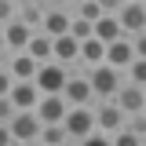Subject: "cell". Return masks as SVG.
<instances>
[{
    "label": "cell",
    "mask_w": 146,
    "mask_h": 146,
    "mask_svg": "<svg viewBox=\"0 0 146 146\" xmlns=\"http://www.w3.org/2000/svg\"><path fill=\"white\" fill-rule=\"evenodd\" d=\"M22 51L29 55V58H36V62H48V58H51V36H48V33H40V29H33L29 44H26Z\"/></svg>",
    "instance_id": "18"
},
{
    "label": "cell",
    "mask_w": 146,
    "mask_h": 146,
    "mask_svg": "<svg viewBox=\"0 0 146 146\" xmlns=\"http://www.w3.org/2000/svg\"><path fill=\"white\" fill-rule=\"evenodd\" d=\"M15 15H18V4H15V0H0V26L11 22Z\"/></svg>",
    "instance_id": "25"
},
{
    "label": "cell",
    "mask_w": 146,
    "mask_h": 146,
    "mask_svg": "<svg viewBox=\"0 0 146 146\" xmlns=\"http://www.w3.org/2000/svg\"><path fill=\"white\" fill-rule=\"evenodd\" d=\"M36 58H29L26 51H11L7 55V70H11V77L15 80H33V73H36Z\"/></svg>",
    "instance_id": "15"
},
{
    "label": "cell",
    "mask_w": 146,
    "mask_h": 146,
    "mask_svg": "<svg viewBox=\"0 0 146 146\" xmlns=\"http://www.w3.org/2000/svg\"><path fill=\"white\" fill-rule=\"evenodd\" d=\"M11 113H15V102H11V95H0V121H11Z\"/></svg>",
    "instance_id": "26"
},
{
    "label": "cell",
    "mask_w": 146,
    "mask_h": 146,
    "mask_svg": "<svg viewBox=\"0 0 146 146\" xmlns=\"http://www.w3.org/2000/svg\"><path fill=\"white\" fill-rule=\"evenodd\" d=\"M88 84H91V95L95 99H113V91L121 88V80H124V73L117 70V66H110V62H99V66H88Z\"/></svg>",
    "instance_id": "1"
},
{
    "label": "cell",
    "mask_w": 146,
    "mask_h": 146,
    "mask_svg": "<svg viewBox=\"0 0 146 146\" xmlns=\"http://www.w3.org/2000/svg\"><path fill=\"white\" fill-rule=\"evenodd\" d=\"M124 80L143 84V88H146V55H131V62L124 66Z\"/></svg>",
    "instance_id": "21"
},
{
    "label": "cell",
    "mask_w": 146,
    "mask_h": 146,
    "mask_svg": "<svg viewBox=\"0 0 146 146\" xmlns=\"http://www.w3.org/2000/svg\"><path fill=\"white\" fill-rule=\"evenodd\" d=\"M70 15H80V18H88V22H95V18L102 15V7H99L95 0H73V4H70Z\"/></svg>",
    "instance_id": "22"
},
{
    "label": "cell",
    "mask_w": 146,
    "mask_h": 146,
    "mask_svg": "<svg viewBox=\"0 0 146 146\" xmlns=\"http://www.w3.org/2000/svg\"><path fill=\"white\" fill-rule=\"evenodd\" d=\"M51 58H58L66 70H84V66H80V40L73 33L51 36Z\"/></svg>",
    "instance_id": "7"
},
{
    "label": "cell",
    "mask_w": 146,
    "mask_h": 146,
    "mask_svg": "<svg viewBox=\"0 0 146 146\" xmlns=\"http://www.w3.org/2000/svg\"><path fill=\"white\" fill-rule=\"evenodd\" d=\"M131 55H135V48H131V36H117V40H110V44H106L102 62H110V66H117V70L124 73V66L131 62Z\"/></svg>",
    "instance_id": "13"
},
{
    "label": "cell",
    "mask_w": 146,
    "mask_h": 146,
    "mask_svg": "<svg viewBox=\"0 0 146 146\" xmlns=\"http://www.w3.org/2000/svg\"><path fill=\"white\" fill-rule=\"evenodd\" d=\"M7 128H11V139L22 146L36 143V135H40V117H36L33 110H15L11 113V121H7Z\"/></svg>",
    "instance_id": "5"
},
{
    "label": "cell",
    "mask_w": 146,
    "mask_h": 146,
    "mask_svg": "<svg viewBox=\"0 0 146 146\" xmlns=\"http://www.w3.org/2000/svg\"><path fill=\"white\" fill-rule=\"evenodd\" d=\"M62 128L70 131V146L80 143L91 128H95V110H91V106H70L66 117H62Z\"/></svg>",
    "instance_id": "6"
},
{
    "label": "cell",
    "mask_w": 146,
    "mask_h": 146,
    "mask_svg": "<svg viewBox=\"0 0 146 146\" xmlns=\"http://www.w3.org/2000/svg\"><path fill=\"white\" fill-rule=\"evenodd\" d=\"M95 4H99V7H102L106 15H113V11H117V7H121L124 0H95Z\"/></svg>",
    "instance_id": "28"
},
{
    "label": "cell",
    "mask_w": 146,
    "mask_h": 146,
    "mask_svg": "<svg viewBox=\"0 0 146 146\" xmlns=\"http://www.w3.org/2000/svg\"><path fill=\"white\" fill-rule=\"evenodd\" d=\"M70 7H62V4H44V18H40V33L48 36H58V33H70Z\"/></svg>",
    "instance_id": "11"
},
{
    "label": "cell",
    "mask_w": 146,
    "mask_h": 146,
    "mask_svg": "<svg viewBox=\"0 0 146 146\" xmlns=\"http://www.w3.org/2000/svg\"><path fill=\"white\" fill-rule=\"evenodd\" d=\"M58 95H62L70 106H91V102H95L91 84H88V73H84V70H70V77H66V84H62Z\"/></svg>",
    "instance_id": "4"
},
{
    "label": "cell",
    "mask_w": 146,
    "mask_h": 146,
    "mask_svg": "<svg viewBox=\"0 0 146 146\" xmlns=\"http://www.w3.org/2000/svg\"><path fill=\"white\" fill-rule=\"evenodd\" d=\"M113 15H117V26H121V33H124V36L146 33V4H143V0H124Z\"/></svg>",
    "instance_id": "2"
},
{
    "label": "cell",
    "mask_w": 146,
    "mask_h": 146,
    "mask_svg": "<svg viewBox=\"0 0 146 146\" xmlns=\"http://www.w3.org/2000/svg\"><path fill=\"white\" fill-rule=\"evenodd\" d=\"M113 102L128 113H146V88L143 84H131V80H121V88L113 91Z\"/></svg>",
    "instance_id": "8"
},
{
    "label": "cell",
    "mask_w": 146,
    "mask_h": 146,
    "mask_svg": "<svg viewBox=\"0 0 146 146\" xmlns=\"http://www.w3.org/2000/svg\"><path fill=\"white\" fill-rule=\"evenodd\" d=\"M66 110H70V102H66L58 91H51V95H40V99H36L33 113L40 117V124H55V121L66 117Z\"/></svg>",
    "instance_id": "10"
},
{
    "label": "cell",
    "mask_w": 146,
    "mask_h": 146,
    "mask_svg": "<svg viewBox=\"0 0 146 146\" xmlns=\"http://www.w3.org/2000/svg\"><path fill=\"white\" fill-rule=\"evenodd\" d=\"M66 77H70V70H66L58 58H48V62H40V66H36L33 84L40 88V95H51V91H62Z\"/></svg>",
    "instance_id": "3"
},
{
    "label": "cell",
    "mask_w": 146,
    "mask_h": 146,
    "mask_svg": "<svg viewBox=\"0 0 146 146\" xmlns=\"http://www.w3.org/2000/svg\"><path fill=\"white\" fill-rule=\"evenodd\" d=\"M0 29H4V48H7V55H11V51H22V48L29 44V36H33V29H29L22 18H11V22H4Z\"/></svg>",
    "instance_id": "12"
},
{
    "label": "cell",
    "mask_w": 146,
    "mask_h": 146,
    "mask_svg": "<svg viewBox=\"0 0 146 146\" xmlns=\"http://www.w3.org/2000/svg\"><path fill=\"white\" fill-rule=\"evenodd\" d=\"M91 110H95V128H102V131H117L124 124V110L117 106L113 99H95Z\"/></svg>",
    "instance_id": "9"
},
{
    "label": "cell",
    "mask_w": 146,
    "mask_h": 146,
    "mask_svg": "<svg viewBox=\"0 0 146 146\" xmlns=\"http://www.w3.org/2000/svg\"><path fill=\"white\" fill-rule=\"evenodd\" d=\"M102 55H106V44H102L99 36H84V40H80V66H84V70H88V66H99Z\"/></svg>",
    "instance_id": "17"
},
{
    "label": "cell",
    "mask_w": 146,
    "mask_h": 146,
    "mask_svg": "<svg viewBox=\"0 0 146 146\" xmlns=\"http://www.w3.org/2000/svg\"><path fill=\"white\" fill-rule=\"evenodd\" d=\"M7 95H11L15 110H33V106H36V99H40V88H36L33 80H15Z\"/></svg>",
    "instance_id": "14"
},
{
    "label": "cell",
    "mask_w": 146,
    "mask_h": 146,
    "mask_svg": "<svg viewBox=\"0 0 146 146\" xmlns=\"http://www.w3.org/2000/svg\"><path fill=\"white\" fill-rule=\"evenodd\" d=\"M91 36H99L102 44L117 40V36H124V33H121V26H117V15H106V11H102V15L91 22Z\"/></svg>",
    "instance_id": "16"
},
{
    "label": "cell",
    "mask_w": 146,
    "mask_h": 146,
    "mask_svg": "<svg viewBox=\"0 0 146 146\" xmlns=\"http://www.w3.org/2000/svg\"><path fill=\"white\" fill-rule=\"evenodd\" d=\"M55 4H62V7H70V4H73V0H55Z\"/></svg>",
    "instance_id": "30"
},
{
    "label": "cell",
    "mask_w": 146,
    "mask_h": 146,
    "mask_svg": "<svg viewBox=\"0 0 146 146\" xmlns=\"http://www.w3.org/2000/svg\"><path fill=\"white\" fill-rule=\"evenodd\" d=\"M70 33L77 36V40H84V36H91V22H88V18H80V15H73V18H70Z\"/></svg>",
    "instance_id": "23"
},
{
    "label": "cell",
    "mask_w": 146,
    "mask_h": 146,
    "mask_svg": "<svg viewBox=\"0 0 146 146\" xmlns=\"http://www.w3.org/2000/svg\"><path fill=\"white\" fill-rule=\"evenodd\" d=\"M36 143H40V146H70V131L62 128V121H55V124H40Z\"/></svg>",
    "instance_id": "19"
},
{
    "label": "cell",
    "mask_w": 146,
    "mask_h": 146,
    "mask_svg": "<svg viewBox=\"0 0 146 146\" xmlns=\"http://www.w3.org/2000/svg\"><path fill=\"white\" fill-rule=\"evenodd\" d=\"M0 146H15V139H11V128H7V121H0Z\"/></svg>",
    "instance_id": "27"
},
{
    "label": "cell",
    "mask_w": 146,
    "mask_h": 146,
    "mask_svg": "<svg viewBox=\"0 0 146 146\" xmlns=\"http://www.w3.org/2000/svg\"><path fill=\"white\" fill-rule=\"evenodd\" d=\"M15 4H18V7H22V4H33V0H15Z\"/></svg>",
    "instance_id": "31"
},
{
    "label": "cell",
    "mask_w": 146,
    "mask_h": 146,
    "mask_svg": "<svg viewBox=\"0 0 146 146\" xmlns=\"http://www.w3.org/2000/svg\"><path fill=\"white\" fill-rule=\"evenodd\" d=\"M11 84H15V77H11V70H7V62L0 58V95H7Z\"/></svg>",
    "instance_id": "24"
},
{
    "label": "cell",
    "mask_w": 146,
    "mask_h": 146,
    "mask_svg": "<svg viewBox=\"0 0 146 146\" xmlns=\"http://www.w3.org/2000/svg\"><path fill=\"white\" fill-rule=\"evenodd\" d=\"M7 55V48H4V29H0V58Z\"/></svg>",
    "instance_id": "29"
},
{
    "label": "cell",
    "mask_w": 146,
    "mask_h": 146,
    "mask_svg": "<svg viewBox=\"0 0 146 146\" xmlns=\"http://www.w3.org/2000/svg\"><path fill=\"white\" fill-rule=\"evenodd\" d=\"M15 18H22V22H26L29 29H40V18H44V0H33V4H22Z\"/></svg>",
    "instance_id": "20"
}]
</instances>
